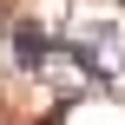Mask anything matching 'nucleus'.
<instances>
[{
  "instance_id": "f257e3e1",
  "label": "nucleus",
  "mask_w": 125,
  "mask_h": 125,
  "mask_svg": "<svg viewBox=\"0 0 125 125\" xmlns=\"http://www.w3.org/2000/svg\"><path fill=\"white\" fill-rule=\"evenodd\" d=\"M7 46H13V66H20V73H40V66L59 53V40L46 33V20H13V26H7Z\"/></svg>"
}]
</instances>
